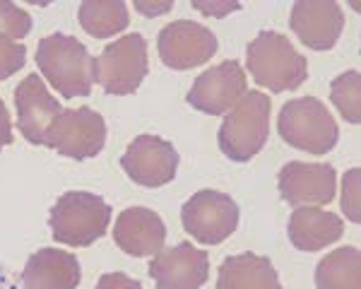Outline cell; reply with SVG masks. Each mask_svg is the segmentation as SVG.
<instances>
[{"instance_id": "1", "label": "cell", "mask_w": 361, "mask_h": 289, "mask_svg": "<svg viewBox=\"0 0 361 289\" xmlns=\"http://www.w3.org/2000/svg\"><path fill=\"white\" fill-rule=\"evenodd\" d=\"M37 66L49 85L61 97L75 99L87 97L94 85V58L87 54L85 44L68 34H49L39 42Z\"/></svg>"}, {"instance_id": "2", "label": "cell", "mask_w": 361, "mask_h": 289, "mask_svg": "<svg viewBox=\"0 0 361 289\" xmlns=\"http://www.w3.org/2000/svg\"><path fill=\"white\" fill-rule=\"evenodd\" d=\"M248 73L270 92H292L308 78L306 58L284 34L260 32L246 49Z\"/></svg>"}, {"instance_id": "3", "label": "cell", "mask_w": 361, "mask_h": 289, "mask_svg": "<svg viewBox=\"0 0 361 289\" xmlns=\"http://www.w3.org/2000/svg\"><path fill=\"white\" fill-rule=\"evenodd\" d=\"M51 231L58 244L66 246H92L102 239L111 222V207L104 198L85 190H70L56 200L51 210Z\"/></svg>"}, {"instance_id": "4", "label": "cell", "mask_w": 361, "mask_h": 289, "mask_svg": "<svg viewBox=\"0 0 361 289\" xmlns=\"http://www.w3.org/2000/svg\"><path fill=\"white\" fill-rule=\"evenodd\" d=\"M270 97L246 92L224 116L219 128V147L231 161H250L267 142L270 133Z\"/></svg>"}, {"instance_id": "5", "label": "cell", "mask_w": 361, "mask_h": 289, "mask_svg": "<svg viewBox=\"0 0 361 289\" xmlns=\"http://www.w3.org/2000/svg\"><path fill=\"white\" fill-rule=\"evenodd\" d=\"M277 130L284 142L308 154H328L340 135L328 106L316 97H301L284 104Z\"/></svg>"}, {"instance_id": "6", "label": "cell", "mask_w": 361, "mask_h": 289, "mask_svg": "<svg viewBox=\"0 0 361 289\" xmlns=\"http://www.w3.org/2000/svg\"><path fill=\"white\" fill-rule=\"evenodd\" d=\"M147 78V42L140 34L116 39L94 58V80L109 94H133Z\"/></svg>"}, {"instance_id": "7", "label": "cell", "mask_w": 361, "mask_h": 289, "mask_svg": "<svg viewBox=\"0 0 361 289\" xmlns=\"http://www.w3.org/2000/svg\"><path fill=\"white\" fill-rule=\"evenodd\" d=\"M183 229L205 246L222 244L238 227V205L219 190H197L180 210Z\"/></svg>"}, {"instance_id": "8", "label": "cell", "mask_w": 361, "mask_h": 289, "mask_svg": "<svg viewBox=\"0 0 361 289\" xmlns=\"http://www.w3.org/2000/svg\"><path fill=\"white\" fill-rule=\"evenodd\" d=\"M104 142H106V123L90 106L63 109L46 137V147L58 149V154L70 159L97 157Z\"/></svg>"}, {"instance_id": "9", "label": "cell", "mask_w": 361, "mask_h": 289, "mask_svg": "<svg viewBox=\"0 0 361 289\" xmlns=\"http://www.w3.org/2000/svg\"><path fill=\"white\" fill-rule=\"evenodd\" d=\"M248 92V80L236 61H224L195 80L188 92V104L202 113L222 116L236 106Z\"/></svg>"}, {"instance_id": "10", "label": "cell", "mask_w": 361, "mask_h": 289, "mask_svg": "<svg viewBox=\"0 0 361 289\" xmlns=\"http://www.w3.org/2000/svg\"><path fill=\"white\" fill-rule=\"evenodd\" d=\"M121 166L140 186L159 188L176 176L178 152L169 140L157 135H140L128 144Z\"/></svg>"}, {"instance_id": "11", "label": "cell", "mask_w": 361, "mask_h": 289, "mask_svg": "<svg viewBox=\"0 0 361 289\" xmlns=\"http://www.w3.org/2000/svg\"><path fill=\"white\" fill-rule=\"evenodd\" d=\"M217 37L197 22H171L159 32V58L166 68L190 70L217 54Z\"/></svg>"}, {"instance_id": "12", "label": "cell", "mask_w": 361, "mask_h": 289, "mask_svg": "<svg viewBox=\"0 0 361 289\" xmlns=\"http://www.w3.org/2000/svg\"><path fill=\"white\" fill-rule=\"evenodd\" d=\"M279 193L294 207H320L335 198L337 173L330 164L289 161L279 171Z\"/></svg>"}, {"instance_id": "13", "label": "cell", "mask_w": 361, "mask_h": 289, "mask_svg": "<svg viewBox=\"0 0 361 289\" xmlns=\"http://www.w3.org/2000/svg\"><path fill=\"white\" fill-rule=\"evenodd\" d=\"M149 277L159 289H200L209 277L207 251H200L188 241L161 248L149 263Z\"/></svg>"}, {"instance_id": "14", "label": "cell", "mask_w": 361, "mask_h": 289, "mask_svg": "<svg viewBox=\"0 0 361 289\" xmlns=\"http://www.w3.org/2000/svg\"><path fill=\"white\" fill-rule=\"evenodd\" d=\"M15 104H17V123L20 133L34 144H44L49 130L54 128L56 118L63 113V106L58 104L51 92L46 90L44 80L39 75H27L15 90Z\"/></svg>"}, {"instance_id": "15", "label": "cell", "mask_w": 361, "mask_h": 289, "mask_svg": "<svg viewBox=\"0 0 361 289\" xmlns=\"http://www.w3.org/2000/svg\"><path fill=\"white\" fill-rule=\"evenodd\" d=\"M289 22L296 39L313 51H330L345 29V15L335 0H299Z\"/></svg>"}, {"instance_id": "16", "label": "cell", "mask_w": 361, "mask_h": 289, "mask_svg": "<svg viewBox=\"0 0 361 289\" xmlns=\"http://www.w3.org/2000/svg\"><path fill=\"white\" fill-rule=\"evenodd\" d=\"M166 227L149 207H128L118 215L114 241L128 256H157L164 246Z\"/></svg>"}, {"instance_id": "17", "label": "cell", "mask_w": 361, "mask_h": 289, "mask_svg": "<svg viewBox=\"0 0 361 289\" xmlns=\"http://www.w3.org/2000/svg\"><path fill=\"white\" fill-rule=\"evenodd\" d=\"M80 263L73 253L42 248L22 270L25 289H75L80 285Z\"/></svg>"}, {"instance_id": "18", "label": "cell", "mask_w": 361, "mask_h": 289, "mask_svg": "<svg viewBox=\"0 0 361 289\" xmlns=\"http://www.w3.org/2000/svg\"><path fill=\"white\" fill-rule=\"evenodd\" d=\"M345 231V222L335 212L320 207H296L289 219V241L299 251H320L335 244Z\"/></svg>"}, {"instance_id": "19", "label": "cell", "mask_w": 361, "mask_h": 289, "mask_svg": "<svg viewBox=\"0 0 361 289\" xmlns=\"http://www.w3.org/2000/svg\"><path fill=\"white\" fill-rule=\"evenodd\" d=\"M217 289H282V285L270 258L241 253L222 263Z\"/></svg>"}, {"instance_id": "20", "label": "cell", "mask_w": 361, "mask_h": 289, "mask_svg": "<svg viewBox=\"0 0 361 289\" xmlns=\"http://www.w3.org/2000/svg\"><path fill=\"white\" fill-rule=\"evenodd\" d=\"M318 289H361V258L354 246L328 253L316 270Z\"/></svg>"}, {"instance_id": "21", "label": "cell", "mask_w": 361, "mask_h": 289, "mask_svg": "<svg viewBox=\"0 0 361 289\" xmlns=\"http://www.w3.org/2000/svg\"><path fill=\"white\" fill-rule=\"evenodd\" d=\"M128 8L121 0H85L80 5V25L97 39H109L128 27Z\"/></svg>"}, {"instance_id": "22", "label": "cell", "mask_w": 361, "mask_h": 289, "mask_svg": "<svg viewBox=\"0 0 361 289\" xmlns=\"http://www.w3.org/2000/svg\"><path fill=\"white\" fill-rule=\"evenodd\" d=\"M359 87H361V80L357 70L342 73L340 78H335L333 85H330V99H333L337 111L345 116V121H349V123H359L361 121Z\"/></svg>"}, {"instance_id": "23", "label": "cell", "mask_w": 361, "mask_h": 289, "mask_svg": "<svg viewBox=\"0 0 361 289\" xmlns=\"http://www.w3.org/2000/svg\"><path fill=\"white\" fill-rule=\"evenodd\" d=\"M32 29V17L27 10H22L20 5L8 3V0H0V37L17 42V39H25Z\"/></svg>"}, {"instance_id": "24", "label": "cell", "mask_w": 361, "mask_h": 289, "mask_svg": "<svg viewBox=\"0 0 361 289\" xmlns=\"http://www.w3.org/2000/svg\"><path fill=\"white\" fill-rule=\"evenodd\" d=\"M27 49L20 42H10V39L0 37V80H8L25 66Z\"/></svg>"}, {"instance_id": "25", "label": "cell", "mask_w": 361, "mask_h": 289, "mask_svg": "<svg viewBox=\"0 0 361 289\" xmlns=\"http://www.w3.org/2000/svg\"><path fill=\"white\" fill-rule=\"evenodd\" d=\"M359 178H361V171L359 169H349L342 178V198H340V205H342V212L347 215V219L352 222H359L361 219V205H359Z\"/></svg>"}, {"instance_id": "26", "label": "cell", "mask_w": 361, "mask_h": 289, "mask_svg": "<svg viewBox=\"0 0 361 289\" xmlns=\"http://www.w3.org/2000/svg\"><path fill=\"white\" fill-rule=\"evenodd\" d=\"M97 289H142V285L123 273H109L97 282Z\"/></svg>"}, {"instance_id": "27", "label": "cell", "mask_w": 361, "mask_h": 289, "mask_svg": "<svg viewBox=\"0 0 361 289\" xmlns=\"http://www.w3.org/2000/svg\"><path fill=\"white\" fill-rule=\"evenodd\" d=\"M193 10H197V13H202L207 17H224L229 13L241 10V5L238 3H193Z\"/></svg>"}, {"instance_id": "28", "label": "cell", "mask_w": 361, "mask_h": 289, "mask_svg": "<svg viewBox=\"0 0 361 289\" xmlns=\"http://www.w3.org/2000/svg\"><path fill=\"white\" fill-rule=\"evenodd\" d=\"M13 142V123H10V113L5 109L3 99H0V149L8 147Z\"/></svg>"}, {"instance_id": "29", "label": "cell", "mask_w": 361, "mask_h": 289, "mask_svg": "<svg viewBox=\"0 0 361 289\" xmlns=\"http://www.w3.org/2000/svg\"><path fill=\"white\" fill-rule=\"evenodd\" d=\"M171 8H173L171 3H142V0H137V3H135V10H137V13H142V15H147V17L164 15V13H169Z\"/></svg>"}]
</instances>
